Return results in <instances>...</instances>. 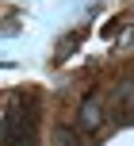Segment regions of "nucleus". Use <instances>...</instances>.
Returning a JSON list of instances; mask_svg holds the SVG:
<instances>
[{
  "label": "nucleus",
  "instance_id": "f257e3e1",
  "mask_svg": "<svg viewBox=\"0 0 134 146\" xmlns=\"http://www.w3.org/2000/svg\"><path fill=\"white\" fill-rule=\"evenodd\" d=\"M0 146H38V108L15 104L0 119Z\"/></svg>",
  "mask_w": 134,
  "mask_h": 146
},
{
  "label": "nucleus",
  "instance_id": "f03ea898",
  "mask_svg": "<svg viewBox=\"0 0 134 146\" xmlns=\"http://www.w3.org/2000/svg\"><path fill=\"white\" fill-rule=\"evenodd\" d=\"M100 123H104V108H100V96L92 92L88 100L81 104V111H77V127H81V131H96Z\"/></svg>",
  "mask_w": 134,
  "mask_h": 146
},
{
  "label": "nucleus",
  "instance_id": "7ed1b4c3",
  "mask_svg": "<svg viewBox=\"0 0 134 146\" xmlns=\"http://www.w3.org/2000/svg\"><path fill=\"white\" fill-rule=\"evenodd\" d=\"M115 111H130L134 115V81H123L115 88Z\"/></svg>",
  "mask_w": 134,
  "mask_h": 146
},
{
  "label": "nucleus",
  "instance_id": "20e7f679",
  "mask_svg": "<svg viewBox=\"0 0 134 146\" xmlns=\"http://www.w3.org/2000/svg\"><path fill=\"white\" fill-rule=\"evenodd\" d=\"M54 139H58V146H81V139L73 135V127H58V131H54Z\"/></svg>",
  "mask_w": 134,
  "mask_h": 146
}]
</instances>
